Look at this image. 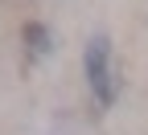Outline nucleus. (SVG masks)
<instances>
[{
  "instance_id": "f257e3e1",
  "label": "nucleus",
  "mask_w": 148,
  "mask_h": 135,
  "mask_svg": "<svg viewBox=\"0 0 148 135\" xmlns=\"http://www.w3.org/2000/svg\"><path fill=\"white\" fill-rule=\"evenodd\" d=\"M111 45H107V37H95V41L86 45V78H90V86H95V94H99V102L107 107L111 98H115V86H111Z\"/></svg>"
},
{
  "instance_id": "f03ea898",
  "label": "nucleus",
  "mask_w": 148,
  "mask_h": 135,
  "mask_svg": "<svg viewBox=\"0 0 148 135\" xmlns=\"http://www.w3.org/2000/svg\"><path fill=\"white\" fill-rule=\"evenodd\" d=\"M25 37H29V41L41 49V53H49V33H45L41 25H29V29H25Z\"/></svg>"
}]
</instances>
